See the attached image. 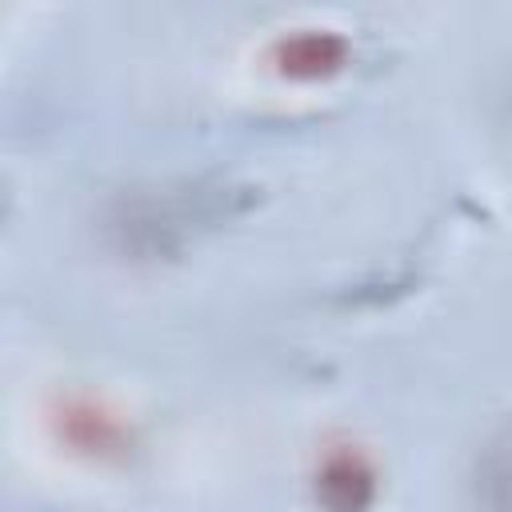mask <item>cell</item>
Returning a JSON list of instances; mask_svg holds the SVG:
<instances>
[{
    "mask_svg": "<svg viewBox=\"0 0 512 512\" xmlns=\"http://www.w3.org/2000/svg\"><path fill=\"white\" fill-rule=\"evenodd\" d=\"M248 204L244 188L228 184H184L164 192L128 196L116 204L108 228L120 240V248L140 256H168L184 248L200 228H212L216 220L240 212Z\"/></svg>",
    "mask_w": 512,
    "mask_h": 512,
    "instance_id": "6da1fadb",
    "label": "cell"
},
{
    "mask_svg": "<svg viewBox=\"0 0 512 512\" xmlns=\"http://www.w3.org/2000/svg\"><path fill=\"white\" fill-rule=\"evenodd\" d=\"M376 496V472L356 448H332L316 472V500L324 512H364Z\"/></svg>",
    "mask_w": 512,
    "mask_h": 512,
    "instance_id": "7a4b0ae2",
    "label": "cell"
},
{
    "mask_svg": "<svg viewBox=\"0 0 512 512\" xmlns=\"http://www.w3.org/2000/svg\"><path fill=\"white\" fill-rule=\"evenodd\" d=\"M344 52H348V44H344L336 32H316V28H308V32L284 36V40L276 44V64H280V72H288V76L312 80V76L336 72V68L344 64Z\"/></svg>",
    "mask_w": 512,
    "mask_h": 512,
    "instance_id": "3957f363",
    "label": "cell"
},
{
    "mask_svg": "<svg viewBox=\"0 0 512 512\" xmlns=\"http://www.w3.org/2000/svg\"><path fill=\"white\" fill-rule=\"evenodd\" d=\"M60 436L80 448V452H92V456H112L124 448V428L96 404L88 400H76V404H64L60 412Z\"/></svg>",
    "mask_w": 512,
    "mask_h": 512,
    "instance_id": "277c9868",
    "label": "cell"
}]
</instances>
